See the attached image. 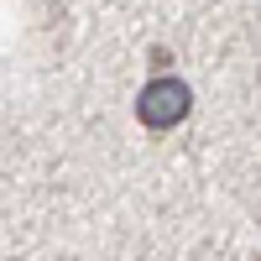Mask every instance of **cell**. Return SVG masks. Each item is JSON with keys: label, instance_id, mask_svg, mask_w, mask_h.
I'll return each instance as SVG.
<instances>
[{"label": "cell", "instance_id": "6da1fadb", "mask_svg": "<svg viewBox=\"0 0 261 261\" xmlns=\"http://www.w3.org/2000/svg\"><path fill=\"white\" fill-rule=\"evenodd\" d=\"M188 105H193V94H188L183 79H151L146 89L136 94V115L151 130H167V125H178L188 115Z\"/></svg>", "mask_w": 261, "mask_h": 261}]
</instances>
